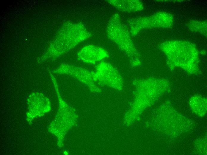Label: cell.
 Listing matches in <instances>:
<instances>
[{"label": "cell", "mask_w": 207, "mask_h": 155, "mask_svg": "<svg viewBox=\"0 0 207 155\" xmlns=\"http://www.w3.org/2000/svg\"><path fill=\"white\" fill-rule=\"evenodd\" d=\"M91 33L81 22L68 21L64 24L49 48L48 57L56 58L89 38Z\"/></svg>", "instance_id": "cell-1"}, {"label": "cell", "mask_w": 207, "mask_h": 155, "mask_svg": "<svg viewBox=\"0 0 207 155\" xmlns=\"http://www.w3.org/2000/svg\"><path fill=\"white\" fill-rule=\"evenodd\" d=\"M106 34L109 39L127 54L131 64L133 66L137 65L138 60L137 58V51L129 33L118 14H114L111 18L107 27Z\"/></svg>", "instance_id": "cell-2"}, {"label": "cell", "mask_w": 207, "mask_h": 155, "mask_svg": "<svg viewBox=\"0 0 207 155\" xmlns=\"http://www.w3.org/2000/svg\"><path fill=\"white\" fill-rule=\"evenodd\" d=\"M92 75L95 82L109 86L115 87L122 82L117 70L108 62H101L98 64Z\"/></svg>", "instance_id": "cell-3"}, {"label": "cell", "mask_w": 207, "mask_h": 155, "mask_svg": "<svg viewBox=\"0 0 207 155\" xmlns=\"http://www.w3.org/2000/svg\"><path fill=\"white\" fill-rule=\"evenodd\" d=\"M54 72L70 75L85 84L92 90L97 89L93 78V71L82 67L64 64L61 65Z\"/></svg>", "instance_id": "cell-4"}, {"label": "cell", "mask_w": 207, "mask_h": 155, "mask_svg": "<svg viewBox=\"0 0 207 155\" xmlns=\"http://www.w3.org/2000/svg\"><path fill=\"white\" fill-rule=\"evenodd\" d=\"M109 56V53L104 49L91 45L84 47L77 54L78 60L90 64H95Z\"/></svg>", "instance_id": "cell-5"}, {"label": "cell", "mask_w": 207, "mask_h": 155, "mask_svg": "<svg viewBox=\"0 0 207 155\" xmlns=\"http://www.w3.org/2000/svg\"><path fill=\"white\" fill-rule=\"evenodd\" d=\"M108 3L122 11L134 12L142 8L141 2L138 0H106Z\"/></svg>", "instance_id": "cell-6"}]
</instances>
